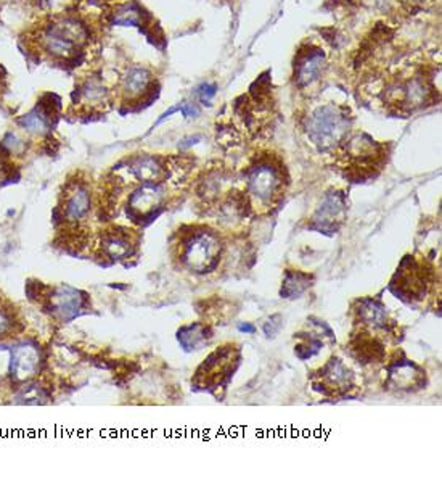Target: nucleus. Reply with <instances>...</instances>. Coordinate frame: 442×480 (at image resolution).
Here are the masks:
<instances>
[{
    "instance_id": "4",
    "label": "nucleus",
    "mask_w": 442,
    "mask_h": 480,
    "mask_svg": "<svg viewBox=\"0 0 442 480\" xmlns=\"http://www.w3.org/2000/svg\"><path fill=\"white\" fill-rule=\"evenodd\" d=\"M325 67V53L319 49L299 52L294 62V82L299 87L311 86L322 75Z\"/></svg>"
},
{
    "instance_id": "7",
    "label": "nucleus",
    "mask_w": 442,
    "mask_h": 480,
    "mask_svg": "<svg viewBox=\"0 0 442 480\" xmlns=\"http://www.w3.org/2000/svg\"><path fill=\"white\" fill-rule=\"evenodd\" d=\"M151 84V73L147 68L132 67L123 77V91L127 97H138L147 92Z\"/></svg>"
},
{
    "instance_id": "1",
    "label": "nucleus",
    "mask_w": 442,
    "mask_h": 480,
    "mask_svg": "<svg viewBox=\"0 0 442 480\" xmlns=\"http://www.w3.org/2000/svg\"><path fill=\"white\" fill-rule=\"evenodd\" d=\"M350 121L343 108L324 105L307 118V136L320 150L335 147L346 137Z\"/></svg>"
},
{
    "instance_id": "23",
    "label": "nucleus",
    "mask_w": 442,
    "mask_h": 480,
    "mask_svg": "<svg viewBox=\"0 0 442 480\" xmlns=\"http://www.w3.org/2000/svg\"><path fill=\"white\" fill-rule=\"evenodd\" d=\"M180 110L187 118H195V116H198V113H199L195 104H184L180 107Z\"/></svg>"
},
{
    "instance_id": "10",
    "label": "nucleus",
    "mask_w": 442,
    "mask_h": 480,
    "mask_svg": "<svg viewBox=\"0 0 442 480\" xmlns=\"http://www.w3.org/2000/svg\"><path fill=\"white\" fill-rule=\"evenodd\" d=\"M131 173L145 182H155L162 176V166L153 157H140L131 165Z\"/></svg>"
},
{
    "instance_id": "20",
    "label": "nucleus",
    "mask_w": 442,
    "mask_h": 480,
    "mask_svg": "<svg viewBox=\"0 0 442 480\" xmlns=\"http://www.w3.org/2000/svg\"><path fill=\"white\" fill-rule=\"evenodd\" d=\"M197 92L203 104H209V100L216 95V86H213V84H204V86L199 87Z\"/></svg>"
},
{
    "instance_id": "18",
    "label": "nucleus",
    "mask_w": 442,
    "mask_h": 480,
    "mask_svg": "<svg viewBox=\"0 0 442 480\" xmlns=\"http://www.w3.org/2000/svg\"><path fill=\"white\" fill-rule=\"evenodd\" d=\"M20 124L23 126L24 129H28V131H31V133H38V134H42V133H45L47 131V118L42 115V113H39L38 110L33 111V113H29V115L26 116H23L20 119Z\"/></svg>"
},
{
    "instance_id": "22",
    "label": "nucleus",
    "mask_w": 442,
    "mask_h": 480,
    "mask_svg": "<svg viewBox=\"0 0 442 480\" xmlns=\"http://www.w3.org/2000/svg\"><path fill=\"white\" fill-rule=\"evenodd\" d=\"M70 2L71 0H42V5L48 10H58Z\"/></svg>"
},
{
    "instance_id": "5",
    "label": "nucleus",
    "mask_w": 442,
    "mask_h": 480,
    "mask_svg": "<svg viewBox=\"0 0 442 480\" xmlns=\"http://www.w3.org/2000/svg\"><path fill=\"white\" fill-rule=\"evenodd\" d=\"M248 185H250L254 197H258L261 202H269L280 185V176H278L277 168L267 163L254 166L250 173Z\"/></svg>"
},
{
    "instance_id": "15",
    "label": "nucleus",
    "mask_w": 442,
    "mask_h": 480,
    "mask_svg": "<svg viewBox=\"0 0 442 480\" xmlns=\"http://www.w3.org/2000/svg\"><path fill=\"white\" fill-rule=\"evenodd\" d=\"M206 334H208V331H206L204 326L195 324V326L184 327L182 331H179L177 339L185 350H193V348H197L206 340V337H208Z\"/></svg>"
},
{
    "instance_id": "19",
    "label": "nucleus",
    "mask_w": 442,
    "mask_h": 480,
    "mask_svg": "<svg viewBox=\"0 0 442 480\" xmlns=\"http://www.w3.org/2000/svg\"><path fill=\"white\" fill-rule=\"evenodd\" d=\"M127 245H129V244H127L124 239L113 237L106 242V249L113 256H121V255H126L127 251H129V247H127Z\"/></svg>"
},
{
    "instance_id": "25",
    "label": "nucleus",
    "mask_w": 442,
    "mask_h": 480,
    "mask_svg": "<svg viewBox=\"0 0 442 480\" xmlns=\"http://www.w3.org/2000/svg\"><path fill=\"white\" fill-rule=\"evenodd\" d=\"M238 329H240V331H243V332H250V334L254 332V327L253 326H246V324H245V326H243V324H240Z\"/></svg>"
},
{
    "instance_id": "13",
    "label": "nucleus",
    "mask_w": 442,
    "mask_h": 480,
    "mask_svg": "<svg viewBox=\"0 0 442 480\" xmlns=\"http://www.w3.org/2000/svg\"><path fill=\"white\" fill-rule=\"evenodd\" d=\"M360 316L363 321L375 327H386V311L373 300H363L360 305Z\"/></svg>"
},
{
    "instance_id": "6",
    "label": "nucleus",
    "mask_w": 442,
    "mask_h": 480,
    "mask_svg": "<svg viewBox=\"0 0 442 480\" xmlns=\"http://www.w3.org/2000/svg\"><path fill=\"white\" fill-rule=\"evenodd\" d=\"M344 212V202L340 195H328L325 199V202L320 205L319 212L316 214L314 221L319 223V229L320 231H333L336 229L335 221H341L338 219Z\"/></svg>"
},
{
    "instance_id": "16",
    "label": "nucleus",
    "mask_w": 442,
    "mask_h": 480,
    "mask_svg": "<svg viewBox=\"0 0 442 480\" xmlns=\"http://www.w3.org/2000/svg\"><path fill=\"white\" fill-rule=\"evenodd\" d=\"M90 205V199H89V194L84 189H77L74 194L68 202V207H66V212H68V216L72 219H77L81 218L82 214L87 213Z\"/></svg>"
},
{
    "instance_id": "17",
    "label": "nucleus",
    "mask_w": 442,
    "mask_h": 480,
    "mask_svg": "<svg viewBox=\"0 0 442 480\" xmlns=\"http://www.w3.org/2000/svg\"><path fill=\"white\" fill-rule=\"evenodd\" d=\"M106 89L99 80H90L82 87V99L86 102H90L92 105L101 104L105 100Z\"/></svg>"
},
{
    "instance_id": "21",
    "label": "nucleus",
    "mask_w": 442,
    "mask_h": 480,
    "mask_svg": "<svg viewBox=\"0 0 442 480\" xmlns=\"http://www.w3.org/2000/svg\"><path fill=\"white\" fill-rule=\"evenodd\" d=\"M4 146H5V147H9V148L11 150V152H18V150H21V148H23L21 141L18 139V137L13 136V134H9L7 137H5Z\"/></svg>"
},
{
    "instance_id": "26",
    "label": "nucleus",
    "mask_w": 442,
    "mask_h": 480,
    "mask_svg": "<svg viewBox=\"0 0 442 480\" xmlns=\"http://www.w3.org/2000/svg\"><path fill=\"white\" fill-rule=\"evenodd\" d=\"M405 2H414V4H420V2H425V0H405Z\"/></svg>"
},
{
    "instance_id": "8",
    "label": "nucleus",
    "mask_w": 442,
    "mask_h": 480,
    "mask_svg": "<svg viewBox=\"0 0 442 480\" xmlns=\"http://www.w3.org/2000/svg\"><path fill=\"white\" fill-rule=\"evenodd\" d=\"M160 199H161L160 189L151 187V185H145V187L137 190L136 194L131 197V216L148 213L151 208L158 205Z\"/></svg>"
},
{
    "instance_id": "2",
    "label": "nucleus",
    "mask_w": 442,
    "mask_h": 480,
    "mask_svg": "<svg viewBox=\"0 0 442 480\" xmlns=\"http://www.w3.org/2000/svg\"><path fill=\"white\" fill-rule=\"evenodd\" d=\"M87 40V29L77 20L65 18L62 21L53 23L45 29L42 36L44 49L53 57L68 58L81 49Z\"/></svg>"
},
{
    "instance_id": "11",
    "label": "nucleus",
    "mask_w": 442,
    "mask_h": 480,
    "mask_svg": "<svg viewBox=\"0 0 442 480\" xmlns=\"http://www.w3.org/2000/svg\"><path fill=\"white\" fill-rule=\"evenodd\" d=\"M57 310L65 317H71L76 315V310L79 308L81 298L77 295L76 290L70 289V287H62L57 293Z\"/></svg>"
},
{
    "instance_id": "9",
    "label": "nucleus",
    "mask_w": 442,
    "mask_h": 480,
    "mask_svg": "<svg viewBox=\"0 0 442 480\" xmlns=\"http://www.w3.org/2000/svg\"><path fill=\"white\" fill-rule=\"evenodd\" d=\"M35 368H38V353L34 348L23 347L13 355L11 369H13L18 379H26V377L33 376Z\"/></svg>"
},
{
    "instance_id": "3",
    "label": "nucleus",
    "mask_w": 442,
    "mask_h": 480,
    "mask_svg": "<svg viewBox=\"0 0 442 480\" xmlns=\"http://www.w3.org/2000/svg\"><path fill=\"white\" fill-rule=\"evenodd\" d=\"M221 245L213 232H198L185 247V261L197 273H208L219 260Z\"/></svg>"
},
{
    "instance_id": "14",
    "label": "nucleus",
    "mask_w": 442,
    "mask_h": 480,
    "mask_svg": "<svg viewBox=\"0 0 442 480\" xmlns=\"http://www.w3.org/2000/svg\"><path fill=\"white\" fill-rule=\"evenodd\" d=\"M111 23L116 26H140L142 25V11L137 5H123L113 13Z\"/></svg>"
},
{
    "instance_id": "12",
    "label": "nucleus",
    "mask_w": 442,
    "mask_h": 480,
    "mask_svg": "<svg viewBox=\"0 0 442 480\" xmlns=\"http://www.w3.org/2000/svg\"><path fill=\"white\" fill-rule=\"evenodd\" d=\"M309 278L307 274L302 273H288L287 279L283 282V289H282V295L284 298H298L302 292H304L309 285Z\"/></svg>"
},
{
    "instance_id": "24",
    "label": "nucleus",
    "mask_w": 442,
    "mask_h": 480,
    "mask_svg": "<svg viewBox=\"0 0 442 480\" xmlns=\"http://www.w3.org/2000/svg\"><path fill=\"white\" fill-rule=\"evenodd\" d=\"M7 327H9V320L5 317V315L0 313V334H4L5 331H7Z\"/></svg>"
}]
</instances>
